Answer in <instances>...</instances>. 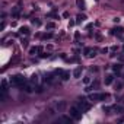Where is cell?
<instances>
[{"mask_svg":"<svg viewBox=\"0 0 124 124\" xmlns=\"http://www.w3.org/2000/svg\"><path fill=\"white\" fill-rule=\"evenodd\" d=\"M78 107H79V109H80L82 112H85V111H88V109H89V107H91V105H89L85 99H80V101L78 102Z\"/></svg>","mask_w":124,"mask_h":124,"instance_id":"obj_3","label":"cell"},{"mask_svg":"<svg viewBox=\"0 0 124 124\" xmlns=\"http://www.w3.org/2000/svg\"><path fill=\"white\" fill-rule=\"evenodd\" d=\"M80 114H82V111L79 109V107L76 105V107H73L72 109H70V115H72V118L73 120H78L79 117H80Z\"/></svg>","mask_w":124,"mask_h":124,"instance_id":"obj_2","label":"cell"},{"mask_svg":"<svg viewBox=\"0 0 124 124\" xmlns=\"http://www.w3.org/2000/svg\"><path fill=\"white\" fill-rule=\"evenodd\" d=\"M19 10H21V8H19V6H15L13 10H12V16H13V18H18V16H19Z\"/></svg>","mask_w":124,"mask_h":124,"instance_id":"obj_6","label":"cell"},{"mask_svg":"<svg viewBox=\"0 0 124 124\" xmlns=\"http://www.w3.org/2000/svg\"><path fill=\"white\" fill-rule=\"evenodd\" d=\"M21 32L25 34V35H28V34H29V29H28L26 26H23V28H21Z\"/></svg>","mask_w":124,"mask_h":124,"instance_id":"obj_9","label":"cell"},{"mask_svg":"<svg viewBox=\"0 0 124 124\" xmlns=\"http://www.w3.org/2000/svg\"><path fill=\"white\" fill-rule=\"evenodd\" d=\"M23 82H25V79L21 75H16L12 78V85H23Z\"/></svg>","mask_w":124,"mask_h":124,"instance_id":"obj_4","label":"cell"},{"mask_svg":"<svg viewBox=\"0 0 124 124\" xmlns=\"http://www.w3.org/2000/svg\"><path fill=\"white\" fill-rule=\"evenodd\" d=\"M120 70H121V66L120 64H115L114 66V72H120Z\"/></svg>","mask_w":124,"mask_h":124,"instance_id":"obj_11","label":"cell"},{"mask_svg":"<svg viewBox=\"0 0 124 124\" xmlns=\"http://www.w3.org/2000/svg\"><path fill=\"white\" fill-rule=\"evenodd\" d=\"M38 51H39V47H35V48L31 50V54H35V53H38Z\"/></svg>","mask_w":124,"mask_h":124,"instance_id":"obj_10","label":"cell"},{"mask_svg":"<svg viewBox=\"0 0 124 124\" xmlns=\"http://www.w3.org/2000/svg\"><path fill=\"white\" fill-rule=\"evenodd\" d=\"M66 107H67V104H66V101H60V102L57 104V107H55V109H57L58 112H61V111H64V109H66Z\"/></svg>","mask_w":124,"mask_h":124,"instance_id":"obj_5","label":"cell"},{"mask_svg":"<svg viewBox=\"0 0 124 124\" xmlns=\"http://www.w3.org/2000/svg\"><path fill=\"white\" fill-rule=\"evenodd\" d=\"M105 83H107V85H111V83H112V76H111V75H108V76H107Z\"/></svg>","mask_w":124,"mask_h":124,"instance_id":"obj_8","label":"cell"},{"mask_svg":"<svg viewBox=\"0 0 124 124\" xmlns=\"http://www.w3.org/2000/svg\"><path fill=\"white\" fill-rule=\"evenodd\" d=\"M47 28H54V23H47Z\"/></svg>","mask_w":124,"mask_h":124,"instance_id":"obj_12","label":"cell"},{"mask_svg":"<svg viewBox=\"0 0 124 124\" xmlns=\"http://www.w3.org/2000/svg\"><path fill=\"white\" fill-rule=\"evenodd\" d=\"M82 75V67H78V69H75V72H73V76L75 78H79Z\"/></svg>","mask_w":124,"mask_h":124,"instance_id":"obj_7","label":"cell"},{"mask_svg":"<svg viewBox=\"0 0 124 124\" xmlns=\"http://www.w3.org/2000/svg\"><path fill=\"white\" fill-rule=\"evenodd\" d=\"M107 98H109V95H107V93H92L91 95L92 101H102V99H107Z\"/></svg>","mask_w":124,"mask_h":124,"instance_id":"obj_1","label":"cell"}]
</instances>
